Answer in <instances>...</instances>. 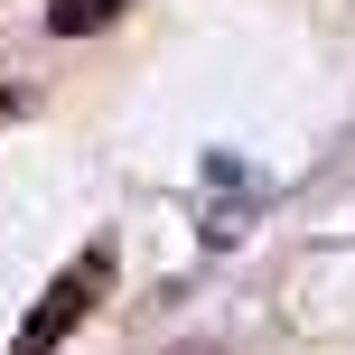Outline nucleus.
Returning a JSON list of instances; mask_svg holds the SVG:
<instances>
[{
	"label": "nucleus",
	"instance_id": "obj_1",
	"mask_svg": "<svg viewBox=\"0 0 355 355\" xmlns=\"http://www.w3.org/2000/svg\"><path fill=\"white\" fill-rule=\"evenodd\" d=\"M103 290H112V243H85V252H75V262L56 271L47 290H37V309L19 318L10 355H56V346L75 337V327L94 318V300H103Z\"/></svg>",
	"mask_w": 355,
	"mask_h": 355
},
{
	"label": "nucleus",
	"instance_id": "obj_2",
	"mask_svg": "<svg viewBox=\"0 0 355 355\" xmlns=\"http://www.w3.org/2000/svg\"><path fill=\"white\" fill-rule=\"evenodd\" d=\"M131 0H47V28L56 37H94V28H112Z\"/></svg>",
	"mask_w": 355,
	"mask_h": 355
}]
</instances>
